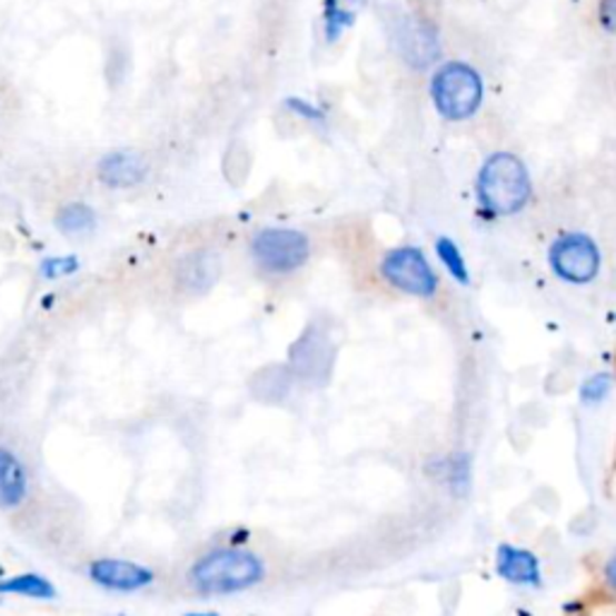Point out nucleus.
<instances>
[{"mask_svg": "<svg viewBox=\"0 0 616 616\" xmlns=\"http://www.w3.org/2000/svg\"><path fill=\"white\" fill-rule=\"evenodd\" d=\"M533 176L513 152H491L475 176V198L489 217H516L533 200Z\"/></svg>", "mask_w": 616, "mask_h": 616, "instance_id": "nucleus-1", "label": "nucleus"}, {"mask_svg": "<svg viewBox=\"0 0 616 616\" xmlns=\"http://www.w3.org/2000/svg\"><path fill=\"white\" fill-rule=\"evenodd\" d=\"M266 578V564L241 547L212 549L190 566L188 583L198 595H234L256 588Z\"/></svg>", "mask_w": 616, "mask_h": 616, "instance_id": "nucleus-2", "label": "nucleus"}, {"mask_svg": "<svg viewBox=\"0 0 616 616\" xmlns=\"http://www.w3.org/2000/svg\"><path fill=\"white\" fill-rule=\"evenodd\" d=\"M481 72L465 61H446L434 70L429 97L436 113L448 123H463L479 113L484 105Z\"/></svg>", "mask_w": 616, "mask_h": 616, "instance_id": "nucleus-3", "label": "nucleus"}, {"mask_svg": "<svg viewBox=\"0 0 616 616\" xmlns=\"http://www.w3.org/2000/svg\"><path fill=\"white\" fill-rule=\"evenodd\" d=\"M547 262L556 280L570 287H585L595 282L603 270V251L590 234L564 231L552 241Z\"/></svg>", "mask_w": 616, "mask_h": 616, "instance_id": "nucleus-4", "label": "nucleus"}, {"mask_svg": "<svg viewBox=\"0 0 616 616\" xmlns=\"http://www.w3.org/2000/svg\"><path fill=\"white\" fill-rule=\"evenodd\" d=\"M380 277L393 287L403 291L407 297L417 299H434L438 295V272L434 270L431 260L419 246H398L380 258Z\"/></svg>", "mask_w": 616, "mask_h": 616, "instance_id": "nucleus-5", "label": "nucleus"}, {"mask_svg": "<svg viewBox=\"0 0 616 616\" xmlns=\"http://www.w3.org/2000/svg\"><path fill=\"white\" fill-rule=\"evenodd\" d=\"M251 256L260 270L270 275H289L304 268L311 258V241L299 229L268 227L254 237Z\"/></svg>", "mask_w": 616, "mask_h": 616, "instance_id": "nucleus-6", "label": "nucleus"}, {"mask_svg": "<svg viewBox=\"0 0 616 616\" xmlns=\"http://www.w3.org/2000/svg\"><path fill=\"white\" fill-rule=\"evenodd\" d=\"M335 364V345L328 332L320 326H308L295 345L289 347V369L295 378L306 380V384L320 386L326 384L332 374Z\"/></svg>", "mask_w": 616, "mask_h": 616, "instance_id": "nucleus-7", "label": "nucleus"}, {"mask_svg": "<svg viewBox=\"0 0 616 616\" xmlns=\"http://www.w3.org/2000/svg\"><path fill=\"white\" fill-rule=\"evenodd\" d=\"M87 576L101 590L111 593H138L155 583L152 568L123 559H95L87 566Z\"/></svg>", "mask_w": 616, "mask_h": 616, "instance_id": "nucleus-8", "label": "nucleus"}, {"mask_svg": "<svg viewBox=\"0 0 616 616\" xmlns=\"http://www.w3.org/2000/svg\"><path fill=\"white\" fill-rule=\"evenodd\" d=\"M395 43L415 70L427 68L438 58L436 27L421 18H403L398 29H395Z\"/></svg>", "mask_w": 616, "mask_h": 616, "instance_id": "nucleus-9", "label": "nucleus"}, {"mask_svg": "<svg viewBox=\"0 0 616 616\" xmlns=\"http://www.w3.org/2000/svg\"><path fill=\"white\" fill-rule=\"evenodd\" d=\"M222 277V260L210 248H198L188 254L176 266V282L188 295H205Z\"/></svg>", "mask_w": 616, "mask_h": 616, "instance_id": "nucleus-10", "label": "nucleus"}, {"mask_svg": "<svg viewBox=\"0 0 616 616\" xmlns=\"http://www.w3.org/2000/svg\"><path fill=\"white\" fill-rule=\"evenodd\" d=\"M97 176L107 188H133L148 176V161L133 150H116L99 159Z\"/></svg>", "mask_w": 616, "mask_h": 616, "instance_id": "nucleus-11", "label": "nucleus"}, {"mask_svg": "<svg viewBox=\"0 0 616 616\" xmlns=\"http://www.w3.org/2000/svg\"><path fill=\"white\" fill-rule=\"evenodd\" d=\"M496 574L510 585H520V588H539L542 585V568L539 559L523 547L501 545L496 549Z\"/></svg>", "mask_w": 616, "mask_h": 616, "instance_id": "nucleus-12", "label": "nucleus"}, {"mask_svg": "<svg viewBox=\"0 0 616 616\" xmlns=\"http://www.w3.org/2000/svg\"><path fill=\"white\" fill-rule=\"evenodd\" d=\"M29 475L24 463L12 450L0 446V508L14 510L27 501Z\"/></svg>", "mask_w": 616, "mask_h": 616, "instance_id": "nucleus-13", "label": "nucleus"}, {"mask_svg": "<svg viewBox=\"0 0 616 616\" xmlns=\"http://www.w3.org/2000/svg\"><path fill=\"white\" fill-rule=\"evenodd\" d=\"M366 0H326L322 3V34L328 43L340 41L347 29L355 27Z\"/></svg>", "mask_w": 616, "mask_h": 616, "instance_id": "nucleus-14", "label": "nucleus"}, {"mask_svg": "<svg viewBox=\"0 0 616 616\" xmlns=\"http://www.w3.org/2000/svg\"><path fill=\"white\" fill-rule=\"evenodd\" d=\"M291 384H295V374H291L289 364L287 366L270 364L254 376L251 390L262 403H280L289 395Z\"/></svg>", "mask_w": 616, "mask_h": 616, "instance_id": "nucleus-15", "label": "nucleus"}, {"mask_svg": "<svg viewBox=\"0 0 616 616\" xmlns=\"http://www.w3.org/2000/svg\"><path fill=\"white\" fill-rule=\"evenodd\" d=\"M0 595H20L29 599H53L56 588L49 578L39 574H20L0 580Z\"/></svg>", "mask_w": 616, "mask_h": 616, "instance_id": "nucleus-16", "label": "nucleus"}, {"mask_svg": "<svg viewBox=\"0 0 616 616\" xmlns=\"http://www.w3.org/2000/svg\"><path fill=\"white\" fill-rule=\"evenodd\" d=\"M97 222V215L95 210L90 208L87 202H68L63 205V208H58L56 217H53V225L58 231L68 234V237H78V234H85L90 231Z\"/></svg>", "mask_w": 616, "mask_h": 616, "instance_id": "nucleus-17", "label": "nucleus"}, {"mask_svg": "<svg viewBox=\"0 0 616 616\" xmlns=\"http://www.w3.org/2000/svg\"><path fill=\"white\" fill-rule=\"evenodd\" d=\"M434 251H436L438 262H441L444 270L453 277V280H456L463 287H467L469 282H473V275H469L467 260H465L460 246L456 241H453L450 237H438L434 241Z\"/></svg>", "mask_w": 616, "mask_h": 616, "instance_id": "nucleus-18", "label": "nucleus"}, {"mask_svg": "<svg viewBox=\"0 0 616 616\" xmlns=\"http://www.w3.org/2000/svg\"><path fill=\"white\" fill-rule=\"evenodd\" d=\"M614 388V378L612 374L607 371H599V374H593L583 380L580 386V403L583 405H599L605 403L609 398V393Z\"/></svg>", "mask_w": 616, "mask_h": 616, "instance_id": "nucleus-19", "label": "nucleus"}, {"mask_svg": "<svg viewBox=\"0 0 616 616\" xmlns=\"http://www.w3.org/2000/svg\"><path fill=\"white\" fill-rule=\"evenodd\" d=\"M78 270H80V260L76 256H53L41 260L39 275L47 282H56V280H63V277L76 275Z\"/></svg>", "mask_w": 616, "mask_h": 616, "instance_id": "nucleus-20", "label": "nucleus"}, {"mask_svg": "<svg viewBox=\"0 0 616 616\" xmlns=\"http://www.w3.org/2000/svg\"><path fill=\"white\" fill-rule=\"evenodd\" d=\"M285 107H287L291 113H297L299 119L308 121V123H318V126L326 123V111H322V109L316 107V105H311V101L301 99V97H289V99H285Z\"/></svg>", "mask_w": 616, "mask_h": 616, "instance_id": "nucleus-21", "label": "nucleus"}, {"mask_svg": "<svg viewBox=\"0 0 616 616\" xmlns=\"http://www.w3.org/2000/svg\"><path fill=\"white\" fill-rule=\"evenodd\" d=\"M597 24L605 34L616 37V0H597Z\"/></svg>", "mask_w": 616, "mask_h": 616, "instance_id": "nucleus-22", "label": "nucleus"}, {"mask_svg": "<svg viewBox=\"0 0 616 616\" xmlns=\"http://www.w3.org/2000/svg\"><path fill=\"white\" fill-rule=\"evenodd\" d=\"M605 580L609 585V590L616 595V554H612V559L605 566Z\"/></svg>", "mask_w": 616, "mask_h": 616, "instance_id": "nucleus-23", "label": "nucleus"}, {"mask_svg": "<svg viewBox=\"0 0 616 616\" xmlns=\"http://www.w3.org/2000/svg\"><path fill=\"white\" fill-rule=\"evenodd\" d=\"M186 616H219V614H215V612H190Z\"/></svg>", "mask_w": 616, "mask_h": 616, "instance_id": "nucleus-24", "label": "nucleus"}]
</instances>
